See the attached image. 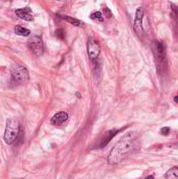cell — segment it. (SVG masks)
Masks as SVG:
<instances>
[{
    "mask_svg": "<svg viewBox=\"0 0 178 179\" xmlns=\"http://www.w3.org/2000/svg\"><path fill=\"white\" fill-rule=\"evenodd\" d=\"M136 136L134 135L133 133L126 134L124 137H122L119 142H116L115 146L112 148L110 154L108 156V164H119L125 159L126 156H128L129 154L132 152V151L136 147Z\"/></svg>",
    "mask_w": 178,
    "mask_h": 179,
    "instance_id": "1",
    "label": "cell"
},
{
    "mask_svg": "<svg viewBox=\"0 0 178 179\" xmlns=\"http://www.w3.org/2000/svg\"><path fill=\"white\" fill-rule=\"evenodd\" d=\"M151 49L154 56L156 70L160 76H163L168 70V62H167L166 44L158 40H154L151 44Z\"/></svg>",
    "mask_w": 178,
    "mask_h": 179,
    "instance_id": "2",
    "label": "cell"
},
{
    "mask_svg": "<svg viewBox=\"0 0 178 179\" xmlns=\"http://www.w3.org/2000/svg\"><path fill=\"white\" fill-rule=\"evenodd\" d=\"M20 125L17 118H9L7 122L4 130L3 139L7 145H13L17 140L19 133H20Z\"/></svg>",
    "mask_w": 178,
    "mask_h": 179,
    "instance_id": "3",
    "label": "cell"
},
{
    "mask_svg": "<svg viewBox=\"0 0 178 179\" xmlns=\"http://www.w3.org/2000/svg\"><path fill=\"white\" fill-rule=\"evenodd\" d=\"M144 16H145V10L142 9V7H138L135 13L133 29L141 39H142V37H144V35H145L144 23H142V21H144Z\"/></svg>",
    "mask_w": 178,
    "mask_h": 179,
    "instance_id": "4",
    "label": "cell"
},
{
    "mask_svg": "<svg viewBox=\"0 0 178 179\" xmlns=\"http://www.w3.org/2000/svg\"><path fill=\"white\" fill-rule=\"evenodd\" d=\"M12 79L17 84H23L28 81L29 74L28 71L23 66H16L12 69Z\"/></svg>",
    "mask_w": 178,
    "mask_h": 179,
    "instance_id": "5",
    "label": "cell"
},
{
    "mask_svg": "<svg viewBox=\"0 0 178 179\" xmlns=\"http://www.w3.org/2000/svg\"><path fill=\"white\" fill-rule=\"evenodd\" d=\"M28 48L36 56H41L43 53V42L39 36H32L28 40Z\"/></svg>",
    "mask_w": 178,
    "mask_h": 179,
    "instance_id": "6",
    "label": "cell"
},
{
    "mask_svg": "<svg viewBox=\"0 0 178 179\" xmlns=\"http://www.w3.org/2000/svg\"><path fill=\"white\" fill-rule=\"evenodd\" d=\"M100 53L101 47L98 40L93 39V38H89L88 42H87V54H88L89 59L91 60L98 59V57L100 56Z\"/></svg>",
    "mask_w": 178,
    "mask_h": 179,
    "instance_id": "7",
    "label": "cell"
},
{
    "mask_svg": "<svg viewBox=\"0 0 178 179\" xmlns=\"http://www.w3.org/2000/svg\"><path fill=\"white\" fill-rule=\"evenodd\" d=\"M16 16L20 19H23L25 21H33L34 20V15L29 7H23V9L16 10Z\"/></svg>",
    "mask_w": 178,
    "mask_h": 179,
    "instance_id": "8",
    "label": "cell"
},
{
    "mask_svg": "<svg viewBox=\"0 0 178 179\" xmlns=\"http://www.w3.org/2000/svg\"><path fill=\"white\" fill-rule=\"evenodd\" d=\"M170 7H171V11H172V18H173L174 20L173 32L176 39H178V7L174 3H170Z\"/></svg>",
    "mask_w": 178,
    "mask_h": 179,
    "instance_id": "9",
    "label": "cell"
},
{
    "mask_svg": "<svg viewBox=\"0 0 178 179\" xmlns=\"http://www.w3.org/2000/svg\"><path fill=\"white\" fill-rule=\"evenodd\" d=\"M119 130H117V129L107 131L106 133L104 134V136L102 137V139H101V144L98 145V148H103V147H105L106 145H108V142H110V140L113 138V137L115 136L117 133H119Z\"/></svg>",
    "mask_w": 178,
    "mask_h": 179,
    "instance_id": "10",
    "label": "cell"
},
{
    "mask_svg": "<svg viewBox=\"0 0 178 179\" xmlns=\"http://www.w3.org/2000/svg\"><path fill=\"white\" fill-rule=\"evenodd\" d=\"M68 120V114L66 112H58V113H56L54 115L53 117H51L50 120V123L53 124V125H61L64 122H66Z\"/></svg>",
    "mask_w": 178,
    "mask_h": 179,
    "instance_id": "11",
    "label": "cell"
},
{
    "mask_svg": "<svg viewBox=\"0 0 178 179\" xmlns=\"http://www.w3.org/2000/svg\"><path fill=\"white\" fill-rule=\"evenodd\" d=\"M60 18L63 19V20H65V21H67L68 23H70V24H72V25H75V26H83L84 25V23L82 22L81 20H78V19H75V18H72V17H69V16H65V15H58Z\"/></svg>",
    "mask_w": 178,
    "mask_h": 179,
    "instance_id": "12",
    "label": "cell"
},
{
    "mask_svg": "<svg viewBox=\"0 0 178 179\" xmlns=\"http://www.w3.org/2000/svg\"><path fill=\"white\" fill-rule=\"evenodd\" d=\"M167 179H178V167L171 168L165 174Z\"/></svg>",
    "mask_w": 178,
    "mask_h": 179,
    "instance_id": "13",
    "label": "cell"
},
{
    "mask_svg": "<svg viewBox=\"0 0 178 179\" xmlns=\"http://www.w3.org/2000/svg\"><path fill=\"white\" fill-rule=\"evenodd\" d=\"M15 33L18 36H23V37H26V36L31 35V31H29V29H27L25 27H22L20 25L15 26Z\"/></svg>",
    "mask_w": 178,
    "mask_h": 179,
    "instance_id": "14",
    "label": "cell"
},
{
    "mask_svg": "<svg viewBox=\"0 0 178 179\" xmlns=\"http://www.w3.org/2000/svg\"><path fill=\"white\" fill-rule=\"evenodd\" d=\"M90 18H91L92 20H98V21H100V22L104 21V17H103V15H102V13H101V12L92 13L91 15H90Z\"/></svg>",
    "mask_w": 178,
    "mask_h": 179,
    "instance_id": "15",
    "label": "cell"
},
{
    "mask_svg": "<svg viewBox=\"0 0 178 179\" xmlns=\"http://www.w3.org/2000/svg\"><path fill=\"white\" fill-rule=\"evenodd\" d=\"M54 34H56V36L59 38V39H64V37H65V35H64V29H62V28L57 29Z\"/></svg>",
    "mask_w": 178,
    "mask_h": 179,
    "instance_id": "16",
    "label": "cell"
},
{
    "mask_svg": "<svg viewBox=\"0 0 178 179\" xmlns=\"http://www.w3.org/2000/svg\"><path fill=\"white\" fill-rule=\"evenodd\" d=\"M103 13H104V15H105V17L106 18H110L112 17V13H111V11L108 9V7H104V10H103Z\"/></svg>",
    "mask_w": 178,
    "mask_h": 179,
    "instance_id": "17",
    "label": "cell"
},
{
    "mask_svg": "<svg viewBox=\"0 0 178 179\" xmlns=\"http://www.w3.org/2000/svg\"><path fill=\"white\" fill-rule=\"evenodd\" d=\"M169 133H170V128L169 127H163V128H161L160 129V134L161 135H169Z\"/></svg>",
    "mask_w": 178,
    "mask_h": 179,
    "instance_id": "18",
    "label": "cell"
},
{
    "mask_svg": "<svg viewBox=\"0 0 178 179\" xmlns=\"http://www.w3.org/2000/svg\"><path fill=\"white\" fill-rule=\"evenodd\" d=\"M145 179H154V177H153L152 175H150V176H148V177H146Z\"/></svg>",
    "mask_w": 178,
    "mask_h": 179,
    "instance_id": "19",
    "label": "cell"
},
{
    "mask_svg": "<svg viewBox=\"0 0 178 179\" xmlns=\"http://www.w3.org/2000/svg\"><path fill=\"white\" fill-rule=\"evenodd\" d=\"M174 101L176 102V103H178V96H175V98H174Z\"/></svg>",
    "mask_w": 178,
    "mask_h": 179,
    "instance_id": "20",
    "label": "cell"
},
{
    "mask_svg": "<svg viewBox=\"0 0 178 179\" xmlns=\"http://www.w3.org/2000/svg\"><path fill=\"white\" fill-rule=\"evenodd\" d=\"M76 96H78V98H81V95H80V93H79V92H76Z\"/></svg>",
    "mask_w": 178,
    "mask_h": 179,
    "instance_id": "21",
    "label": "cell"
}]
</instances>
